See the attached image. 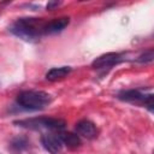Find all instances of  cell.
<instances>
[{
  "instance_id": "cell-1",
  "label": "cell",
  "mask_w": 154,
  "mask_h": 154,
  "mask_svg": "<svg viewBox=\"0 0 154 154\" xmlns=\"http://www.w3.org/2000/svg\"><path fill=\"white\" fill-rule=\"evenodd\" d=\"M45 25L41 18H19L10 26V31L22 40L32 41L45 34Z\"/></svg>"
},
{
  "instance_id": "cell-2",
  "label": "cell",
  "mask_w": 154,
  "mask_h": 154,
  "mask_svg": "<svg viewBox=\"0 0 154 154\" xmlns=\"http://www.w3.org/2000/svg\"><path fill=\"white\" fill-rule=\"evenodd\" d=\"M52 102V96L42 90H25L18 94L17 103L29 111H40Z\"/></svg>"
},
{
  "instance_id": "cell-3",
  "label": "cell",
  "mask_w": 154,
  "mask_h": 154,
  "mask_svg": "<svg viewBox=\"0 0 154 154\" xmlns=\"http://www.w3.org/2000/svg\"><path fill=\"white\" fill-rule=\"evenodd\" d=\"M18 126L32 129V130H61L66 123L59 118H30L14 122Z\"/></svg>"
},
{
  "instance_id": "cell-4",
  "label": "cell",
  "mask_w": 154,
  "mask_h": 154,
  "mask_svg": "<svg viewBox=\"0 0 154 154\" xmlns=\"http://www.w3.org/2000/svg\"><path fill=\"white\" fill-rule=\"evenodd\" d=\"M118 99L130 103L144 106L150 112H153V94H144L138 89H131V90L120 91L118 94Z\"/></svg>"
},
{
  "instance_id": "cell-5",
  "label": "cell",
  "mask_w": 154,
  "mask_h": 154,
  "mask_svg": "<svg viewBox=\"0 0 154 154\" xmlns=\"http://www.w3.org/2000/svg\"><path fill=\"white\" fill-rule=\"evenodd\" d=\"M124 58L120 53H116V52H109V53H105L100 57H97L93 63H91V67L93 69H107L111 67L113 65L119 64L120 61H123Z\"/></svg>"
},
{
  "instance_id": "cell-6",
  "label": "cell",
  "mask_w": 154,
  "mask_h": 154,
  "mask_svg": "<svg viewBox=\"0 0 154 154\" xmlns=\"http://www.w3.org/2000/svg\"><path fill=\"white\" fill-rule=\"evenodd\" d=\"M41 143L45 147V149L48 150L51 154H60L64 147L59 134H53V132L43 134L41 137Z\"/></svg>"
},
{
  "instance_id": "cell-7",
  "label": "cell",
  "mask_w": 154,
  "mask_h": 154,
  "mask_svg": "<svg viewBox=\"0 0 154 154\" xmlns=\"http://www.w3.org/2000/svg\"><path fill=\"white\" fill-rule=\"evenodd\" d=\"M76 134L81 137H84L87 140H91V138H95L96 135H97V129L95 126V124L90 120H87V119H83V120H79L77 124H76Z\"/></svg>"
},
{
  "instance_id": "cell-8",
  "label": "cell",
  "mask_w": 154,
  "mask_h": 154,
  "mask_svg": "<svg viewBox=\"0 0 154 154\" xmlns=\"http://www.w3.org/2000/svg\"><path fill=\"white\" fill-rule=\"evenodd\" d=\"M70 23V18L69 17H61V18H55L48 23H46L45 25V34L46 35H51V34H57L63 31Z\"/></svg>"
},
{
  "instance_id": "cell-9",
  "label": "cell",
  "mask_w": 154,
  "mask_h": 154,
  "mask_svg": "<svg viewBox=\"0 0 154 154\" xmlns=\"http://www.w3.org/2000/svg\"><path fill=\"white\" fill-rule=\"evenodd\" d=\"M60 136V140L63 142L64 146H66L67 148L70 149H76L78 148L82 142H81V138L77 134H72V132H60L59 134Z\"/></svg>"
},
{
  "instance_id": "cell-10",
  "label": "cell",
  "mask_w": 154,
  "mask_h": 154,
  "mask_svg": "<svg viewBox=\"0 0 154 154\" xmlns=\"http://www.w3.org/2000/svg\"><path fill=\"white\" fill-rule=\"evenodd\" d=\"M70 72H71V67H70V66L53 67V69H51V70L46 73V78H47L48 81L55 82V81H59V79L65 78Z\"/></svg>"
},
{
  "instance_id": "cell-11",
  "label": "cell",
  "mask_w": 154,
  "mask_h": 154,
  "mask_svg": "<svg viewBox=\"0 0 154 154\" xmlns=\"http://www.w3.org/2000/svg\"><path fill=\"white\" fill-rule=\"evenodd\" d=\"M153 58H154V53H153V49L152 48H149L148 51H144L136 60L138 61V63H144V64H147V63H152L153 61Z\"/></svg>"
},
{
  "instance_id": "cell-12",
  "label": "cell",
  "mask_w": 154,
  "mask_h": 154,
  "mask_svg": "<svg viewBox=\"0 0 154 154\" xmlns=\"http://www.w3.org/2000/svg\"><path fill=\"white\" fill-rule=\"evenodd\" d=\"M59 5H60V2H58V1H51L47 4V10H53Z\"/></svg>"
}]
</instances>
